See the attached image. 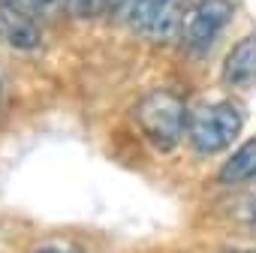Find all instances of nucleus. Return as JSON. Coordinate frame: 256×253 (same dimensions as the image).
Instances as JSON below:
<instances>
[{
    "mask_svg": "<svg viewBox=\"0 0 256 253\" xmlns=\"http://www.w3.org/2000/svg\"><path fill=\"white\" fill-rule=\"evenodd\" d=\"M241 126H244V114L238 112L235 102L229 100L196 102L190 106V114H187V139L196 154L211 157L232 148Z\"/></svg>",
    "mask_w": 256,
    "mask_h": 253,
    "instance_id": "f257e3e1",
    "label": "nucleus"
},
{
    "mask_svg": "<svg viewBox=\"0 0 256 253\" xmlns=\"http://www.w3.org/2000/svg\"><path fill=\"white\" fill-rule=\"evenodd\" d=\"M232 18V0H196L193 10L184 12L181 48L187 58H205Z\"/></svg>",
    "mask_w": 256,
    "mask_h": 253,
    "instance_id": "7ed1b4c3",
    "label": "nucleus"
},
{
    "mask_svg": "<svg viewBox=\"0 0 256 253\" xmlns=\"http://www.w3.org/2000/svg\"><path fill=\"white\" fill-rule=\"evenodd\" d=\"M223 82L235 90H247L256 84V34L238 40L223 58Z\"/></svg>",
    "mask_w": 256,
    "mask_h": 253,
    "instance_id": "39448f33",
    "label": "nucleus"
},
{
    "mask_svg": "<svg viewBox=\"0 0 256 253\" xmlns=\"http://www.w3.org/2000/svg\"><path fill=\"white\" fill-rule=\"evenodd\" d=\"M34 253H84V247L76 244V241H46Z\"/></svg>",
    "mask_w": 256,
    "mask_h": 253,
    "instance_id": "1a4fd4ad",
    "label": "nucleus"
},
{
    "mask_svg": "<svg viewBox=\"0 0 256 253\" xmlns=\"http://www.w3.org/2000/svg\"><path fill=\"white\" fill-rule=\"evenodd\" d=\"M4 4H10V6H16V10H22V12H28L30 18H52V6H48V0H4Z\"/></svg>",
    "mask_w": 256,
    "mask_h": 253,
    "instance_id": "6e6552de",
    "label": "nucleus"
},
{
    "mask_svg": "<svg viewBox=\"0 0 256 253\" xmlns=\"http://www.w3.org/2000/svg\"><path fill=\"white\" fill-rule=\"evenodd\" d=\"M172 4H178V0H136V6L130 10V16H126V22H130L139 34L148 28V22L160 12V10H166V6H172Z\"/></svg>",
    "mask_w": 256,
    "mask_h": 253,
    "instance_id": "0eeeda50",
    "label": "nucleus"
},
{
    "mask_svg": "<svg viewBox=\"0 0 256 253\" xmlns=\"http://www.w3.org/2000/svg\"><path fill=\"white\" fill-rule=\"evenodd\" d=\"M223 184H247L256 178V136H250L217 172Z\"/></svg>",
    "mask_w": 256,
    "mask_h": 253,
    "instance_id": "423d86ee",
    "label": "nucleus"
},
{
    "mask_svg": "<svg viewBox=\"0 0 256 253\" xmlns=\"http://www.w3.org/2000/svg\"><path fill=\"white\" fill-rule=\"evenodd\" d=\"M247 214H250V220H253V223H256V199H253V202H250V211H247Z\"/></svg>",
    "mask_w": 256,
    "mask_h": 253,
    "instance_id": "9d476101",
    "label": "nucleus"
},
{
    "mask_svg": "<svg viewBox=\"0 0 256 253\" xmlns=\"http://www.w3.org/2000/svg\"><path fill=\"white\" fill-rule=\"evenodd\" d=\"M187 114H190V106L175 90H166V88L151 90L136 106L139 130L160 151H175L181 136H187Z\"/></svg>",
    "mask_w": 256,
    "mask_h": 253,
    "instance_id": "f03ea898",
    "label": "nucleus"
},
{
    "mask_svg": "<svg viewBox=\"0 0 256 253\" xmlns=\"http://www.w3.org/2000/svg\"><path fill=\"white\" fill-rule=\"evenodd\" d=\"M0 36L18 52H40L42 48V34H40L36 18L4 4V0H0Z\"/></svg>",
    "mask_w": 256,
    "mask_h": 253,
    "instance_id": "20e7f679",
    "label": "nucleus"
}]
</instances>
